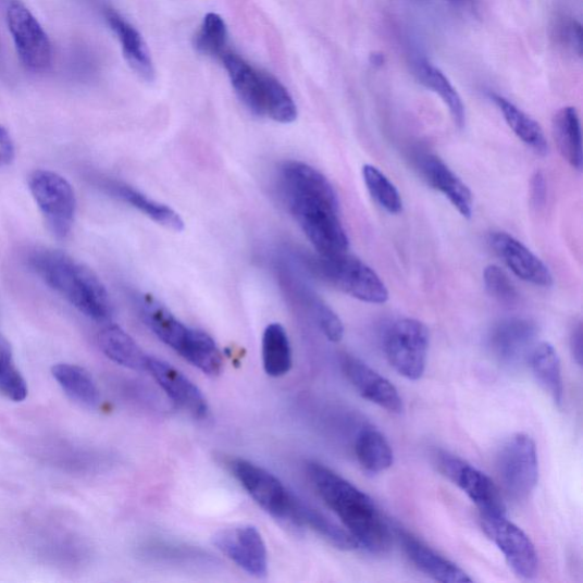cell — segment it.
Listing matches in <instances>:
<instances>
[{
    "label": "cell",
    "mask_w": 583,
    "mask_h": 583,
    "mask_svg": "<svg viewBox=\"0 0 583 583\" xmlns=\"http://www.w3.org/2000/svg\"><path fill=\"white\" fill-rule=\"evenodd\" d=\"M280 184L288 210L319 255L348 252L349 237L330 181L307 163L288 161L281 168Z\"/></svg>",
    "instance_id": "1"
},
{
    "label": "cell",
    "mask_w": 583,
    "mask_h": 583,
    "mask_svg": "<svg viewBox=\"0 0 583 583\" xmlns=\"http://www.w3.org/2000/svg\"><path fill=\"white\" fill-rule=\"evenodd\" d=\"M307 472L314 489L343 521L359 548L372 554H383L390 548V528L369 495L315 461L308 464Z\"/></svg>",
    "instance_id": "2"
},
{
    "label": "cell",
    "mask_w": 583,
    "mask_h": 583,
    "mask_svg": "<svg viewBox=\"0 0 583 583\" xmlns=\"http://www.w3.org/2000/svg\"><path fill=\"white\" fill-rule=\"evenodd\" d=\"M32 271L40 280L95 322H109L113 308L99 276L69 255L52 249H36L28 256Z\"/></svg>",
    "instance_id": "3"
},
{
    "label": "cell",
    "mask_w": 583,
    "mask_h": 583,
    "mask_svg": "<svg viewBox=\"0 0 583 583\" xmlns=\"http://www.w3.org/2000/svg\"><path fill=\"white\" fill-rule=\"evenodd\" d=\"M312 272L344 294L371 305L388 300V290L370 265L346 253L319 256L311 261Z\"/></svg>",
    "instance_id": "4"
},
{
    "label": "cell",
    "mask_w": 583,
    "mask_h": 583,
    "mask_svg": "<svg viewBox=\"0 0 583 583\" xmlns=\"http://www.w3.org/2000/svg\"><path fill=\"white\" fill-rule=\"evenodd\" d=\"M497 468L506 494L516 501L526 500L539 481L536 443L528 434L513 435L503 446Z\"/></svg>",
    "instance_id": "5"
},
{
    "label": "cell",
    "mask_w": 583,
    "mask_h": 583,
    "mask_svg": "<svg viewBox=\"0 0 583 583\" xmlns=\"http://www.w3.org/2000/svg\"><path fill=\"white\" fill-rule=\"evenodd\" d=\"M430 332L418 320L395 322L384 335V352L388 363L401 376L420 380L426 369Z\"/></svg>",
    "instance_id": "6"
},
{
    "label": "cell",
    "mask_w": 583,
    "mask_h": 583,
    "mask_svg": "<svg viewBox=\"0 0 583 583\" xmlns=\"http://www.w3.org/2000/svg\"><path fill=\"white\" fill-rule=\"evenodd\" d=\"M29 188L45 222L60 239L71 233L76 215V196L69 182L50 170H37L29 178Z\"/></svg>",
    "instance_id": "7"
},
{
    "label": "cell",
    "mask_w": 583,
    "mask_h": 583,
    "mask_svg": "<svg viewBox=\"0 0 583 583\" xmlns=\"http://www.w3.org/2000/svg\"><path fill=\"white\" fill-rule=\"evenodd\" d=\"M434 458L437 470L476 505L481 516H506V506L500 492L487 474L447 451H437Z\"/></svg>",
    "instance_id": "8"
},
{
    "label": "cell",
    "mask_w": 583,
    "mask_h": 583,
    "mask_svg": "<svg viewBox=\"0 0 583 583\" xmlns=\"http://www.w3.org/2000/svg\"><path fill=\"white\" fill-rule=\"evenodd\" d=\"M231 471L251 498L273 518L292 523L295 494L271 472L246 459H234Z\"/></svg>",
    "instance_id": "9"
},
{
    "label": "cell",
    "mask_w": 583,
    "mask_h": 583,
    "mask_svg": "<svg viewBox=\"0 0 583 583\" xmlns=\"http://www.w3.org/2000/svg\"><path fill=\"white\" fill-rule=\"evenodd\" d=\"M482 530L503 553L513 572L531 580L539 569L538 553L526 533L505 517L480 516Z\"/></svg>",
    "instance_id": "10"
},
{
    "label": "cell",
    "mask_w": 583,
    "mask_h": 583,
    "mask_svg": "<svg viewBox=\"0 0 583 583\" xmlns=\"http://www.w3.org/2000/svg\"><path fill=\"white\" fill-rule=\"evenodd\" d=\"M8 24L24 66L35 72L50 67L52 44L33 13L20 2H13L8 9Z\"/></svg>",
    "instance_id": "11"
},
{
    "label": "cell",
    "mask_w": 583,
    "mask_h": 583,
    "mask_svg": "<svg viewBox=\"0 0 583 583\" xmlns=\"http://www.w3.org/2000/svg\"><path fill=\"white\" fill-rule=\"evenodd\" d=\"M222 60L239 100L255 115L269 117L277 79L256 70L237 54L226 52Z\"/></svg>",
    "instance_id": "12"
},
{
    "label": "cell",
    "mask_w": 583,
    "mask_h": 583,
    "mask_svg": "<svg viewBox=\"0 0 583 583\" xmlns=\"http://www.w3.org/2000/svg\"><path fill=\"white\" fill-rule=\"evenodd\" d=\"M213 544L250 575L263 578L269 573V551L257 528L241 525L219 531Z\"/></svg>",
    "instance_id": "13"
},
{
    "label": "cell",
    "mask_w": 583,
    "mask_h": 583,
    "mask_svg": "<svg viewBox=\"0 0 583 583\" xmlns=\"http://www.w3.org/2000/svg\"><path fill=\"white\" fill-rule=\"evenodd\" d=\"M145 372H149L169 399L190 417L198 420L208 418L209 405L202 392L172 363L149 356Z\"/></svg>",
    "instance_id": "14"
},
{
    "label": "cell",
    "mask_w": 583,
    "mask_h": 583,
    "mask_svg": "<svg viewBox=\"0 0 583 583\" xmlns=\"http://www.w3.org/2000/svg\"><path fill=\"white\" fill-rule=\"evenodd\" d=\"M343 371L358 394L369 401L394 414L404 410L402 399L396 386L359 358L345 355L342 359Z\"/></svg>",
    "instance_id": "15"
},
{
    "label": "cell",
    "mask_w": 583,
    "mask_h": 583,
    "mask_svg": "<svg viewBox=\"0 0 583 583\" xmlns=\"http://www.w3.org/2000/svg\"><path fill=\"white\" fill-rule=\"evenodd\" d=\"M538 336L536 324L524 319H509L496 325L489 337L495 358L505 367H518L528 361Z\"/></svg>",
    "instance_id": "16"
},
{
    "label": "cell",
    "mask_w": 583,
    "mask_h": 583,
    "mask_svg": "<svg viewBox=\"0 0 583 583\" xmlns=\"http://www.w3.org/2000/svg\"><path fill=\"white\" fill-rule=\"evenodd\" d=\"M489 241L497 256L519 278L542 287L553 285L548 266L520 240L507 233L496 232L491 235Z\"/></svg>",
    "instance_id": "17"
},
{
    "label": "cell",
    "mask_w": 583,
    "mask_h": 583,
    "mask_svg": "<svg viewBox=\"0 0 583 583\" xmlns=\"http://www.w3.org/2000/svg\"><path fill=\"white\" fill-rule=\"evenodd\" d=\"M419 166L430 186L441 191L461 215L472 216L471 190L442 159L433 154H423L419 159Z\"/></svg>",
    "instance_id": "18"
},
{
    "label": "cell",
    "mask_w": 583,
    "mask_h": 583,
    "mask_svg": "<svg viewBox=\"0 0 583 583\" xmlns=\"http://www.w3.org/2000/svg\"><path fill=\"white\" fill-rule=\"evenodd\" d=\"M399 539L410 562L433 580L444 583L473 581L464 570L412 536L411 533L399 531Z\"/></svg>",
    "instance_id": "19"
},
{
    "label": "cell",
    "mask_w": 583,
    "mask_h": 583,
    "mask_svg": "<svg viewBox=\"0 0 583 583\" xmlns=\"http://www.w3.org/2000/svg\"><path fill=\"white\" fill-rule=\"evenodd\" d=\"M99 185L109 196L129 204L146 216L152 219L158 225L174 232H182L184 230L185 224L178 212L166 204L145 196L144 193L136 188L112 179H101Z\"/></svg>",
    "instance_id": "20"
},
{
    "label": "cell",
    "mask_w": 583,
    "mask_h": 583,
    "mask_svg": "<svg viewBox=\"0 0 583 583\" xmlns=\"http://www.w3.org/2000/svg\"><path fill=\"white\" fill-rule=\"evenodd\" d=\"M107 20L121 47H123L124 55L133 70L144 80L153 82L156 77L154 64L149 48L139 32L114 11L107 12Z\"/></svg>",
    "instance_id": "21"
},
{
    "label": "cell",
    "mask_w": 583,
    "mask_h": 583,
    "mask_svg": "<svg viewBox=\"0 0 583 583\" xmlns=\"http://www.w3.org/2000/svg\"><path fill=\"white\" fill-rule=\"evenodd\" d=\"M142 320L168 347L177 353L184 348L190 327L183 324L176 315L152 296L140 301Z\"/></svg>",
    "instance_id": "22"
},
{
    "label": "cell",
    "mask_w": 583,
    "mask_h": 583,
    "mask_svg": "<svg viewBox=\"0 0 583 583\" xmlns=\"http://www.w3.org/2000/svg\"><path fill=\"white\" fill-rule=\"evenodd\" d=\"M530 369L551 397L557 406L565 401V381L562 376L561 361L554 347L548 343H541L533 347L528 358Z\"/></svg>",
    "instance_id": "23"
},
{
    "label": "cell",
    "mask_w": 583,
    "mask_h": 583,
    "mask_svg": "<svg viewBox=\"0 0 583 583\" xmlns=\"http://www.w3.org/2000/svg\"><path fill=\"white\" fill-rule=\"evenodd\" d=\"M97 342L103 353L120 367L138 372L146 371L149 355H146L123 328L108 326L100 332Z\"/></svg>",
    "instance_id": "24"
},
{
    "label": "cell",
    "mask_w": 583,
    "mask_h": 583,
    "mask_svg": "<svg viewBox=\"0 0 583 583\" xmlns=\"http://www.w3.org/2000/svg\"><path fill=\"white\" fill-rule=\"evenodd\" d=\"M292 524L310 528L338 549L349 551L359 548L347 530L335 524L326 516L321 513L319 509L313 508L297 496L294 503Z\"/></svg>",
    "instance_id": "25"
},
{
    "label": "cell",
    "mask_w": 583,
    "mask_h": 583,
    "mask_svg": "<svg viewBox=\"0 0 583 583\" xmlns=\"http://www.w3.org/2000/svg\"><path fill=\"white\" fill-rule=\"evenodd\" d=\"M52 374L65 395L73 401L89 409L101 404V394L92 376L78 364L58 363Z\"/></svg>",
    "instance_id": "26"
},
{
    "label": "cell",
    "mask_w": 583,
    "mask_h": 583,
    "mask_svg": "<svg viewBox=\"0 0 583 583\" xmlns=\"http://www.w3.org/2000/svg\"><path fill=\"white\" fill-rule=\"evenodd\" d=\"M553 136L563 159L581 172L583 165L580 119L575 108L567 107L553 117Z\"/></svg>",
    "instance_id": "27"
},
{
    "label": "cell",
    "mask_w": 583,
    "mask_h": 583,
    "mask_svg": "<svg viewBox=\"0 0 583 583\" xmlns=\"http://www.w3.org/2000/svg\"><path fill=\"white\" fill-rule=\"evenodd\" d=\"M492 100L498 107L510 129L530 148L539 156H547L549 146L543 128L525 112L503 96L492 94Z\"/></svg>",
    "instance_id": "28"
},
{
    "label": "cell",
    "mask_w": 583,
    "mask_h": 583,
    "mask_svg": "<svg viewBox=\"0 0 583 583\" xmlns=\"http://www.w3.org/2000/svg\"><path fill=\"white\" fill-rule=\"evenodd\" d=\"M356 456L364 471L385 472L394 466V450L386 437L374 427H363L356 439Z\"/></svg>",
    "instance_id": "29"
},
{
    "label": "cell",
    "mask_w": 583,
    "mask_h": 583,
    "mask_svg": "<svg viewBox=\"0 0 583 583\" xmlns=\"http://www.w3.org/2000/svg\"><path fill=\"white\" fill-rule=\"evenodd\" d=\"M262 363L265 374L276 379L288 374L294 364L288 335L278 323L266 326L263 332Z\"/></svg>",
    "instance_id": "30"
},
{
    "label": "cell",
    "mask_w": 583,
    "mask_h": 583,
    "mask_svg": "<svg viewBox=\"0 0 583 583\" xmlns=\"http://www.w3.org/2000/svg\"><path fill=\"white\" fill-rule=\"evenodd\" d=\"M179 355L209 376H216L223 370V355L214 339L206 332L190 328L187 342Z\"/></svg>",
    "instance_id": "31"
},
{
    "label": "cell",
    "mask_w": 583,
    "mask_h": 583,
    "mask_svg": "<svg viewBox=\"0 0 583 583\" xmlns=\"http://www.w3.org/2000/svg\"><path fill=\"white\" fill-rule=\"evenodd\" d=\"M417 72L421 84L441 96V99L448 107L455 124L459 128H463L467 120L463 101L443 71L424 61L418 64Z\"/></svg>",
    "instance_id": "32"
},
{
    "label": "cell",
    "mask_w": 583,
    "mask_h": 583,
    "mask_svg": "<svg viewBox=\"0 0 583 583\" xmlns=\"http://www.w3.org/2000/svg\"><path fill=\"white\" fill-rule=\"evenodd\" d=\"M362 177L372 198L388 213L399 214L404 203L400 193L394 183L388 179L380 169L367 164L362 168Z\"/></svg>",
    "instance_id": "33"
},
{
    "label": "cell",
    "mask_w": 583,
    "mask_h": 583,
    "mask_svg": "<svg viewBox=\"0 0 583 583\" xmlns=\"http://www.w3.org/2000/svg\"><path fill=\"white\" fill-rule=\"evenodd\" d=\"M28 385L16 368L7 338L0 334V394L10 400L21 402L28 397Z\"/></svg>",
    "instance_id": "34"
},
{
    "label": "cell",
    "mask_w": 583,
    "mask_h": 583,
    "mask_svg": "<svg viewBox=\"0 0 583 583\" xmlns=\"http://www.w3.org/2000/svg\"><path fill=\"white\" fill-rule=\"evenodd\" d=\"M227 38L228 33L224 18L216 13H208L194 46L203 55L222 58L227 52Z\"/></svg>",
    "instance_id": "35"
},
{
    "label": "cell",
    "mask_w": 583,
    "mask_h": 583,
    "mask_svg": "<svg viewBox=\"0 0 583 583\" xmlns=\"http://www.w3.org/2000/svg\"><path fill=\"white\" fill-rule=\"evenodd\" d=\"M313 320L320 326L323 334L331 343L337 344L342 342L345 335V326L333 309L320 298L309 295L306 292L303 297Z\"/></svg>",
    "instance_id": "36"
},
{
    "label": "cell",
    "mask_w": 583,
    "mask_h": 583,
    "mask_svg": "<svg viewBox=\"0 0 583 583\" xmlns=\"http://www.w3.org/2000/svg\"><path fill=\"white\" fill-rule=\"evenodd\" d=\"M484 285L488 294L505 306H514L520 300L519 292L507 274L498 265L491 264L484 270Z\"/></svg>",
    "instance_id": "37"
},
{
    "label": "cell",
    "mask_w": 583,
    "mask_h": 583,
    "mask_svg": "<svg viewBox=\"0 0 583 583\" xmlns=\"http://www.w3.org/2000/svg\"><path fill=\"white\" fill-rule=\"evenodd\" d=\"M560 38L567 42L570 47L573 48L574 52L579 57L582 54V33L581 24L575 21H567L561 23L560 26Z\"/></svg>",
    "instance_id": "38"
},
{
    "label": "cell",
    "mask_w": 583,
    "mask_h": 583,
    "mask_svg": "<svg viewBox=\"0 0 583 583\" xmlns=\"http://www.w3.org/2000/svg\"><path fill=\"white\" fill-rule=\"evenodd\" d=\"M547 199V183L543 173L537 172L531 179V201L536 207H543Z\"/></svg>",
    "instance_id": "39"
},
{
    "label": "cell",
    "mask_w": 583,
    "mask_h": 583,
    "mask_svg": "<svg viewBox=\"0 0 583 583\" xmlns=\"http://www.w3.org/2000/svg\"><path fill=\"white\" fill-rule=\"evenodd\" d=\"M14 159V144L9 133L0 126V166L9 164Z\"/></svg>",
    "instance_id": "40"
},
{
    "label": "cell",
    "mask_w": 583,
    "mask_h": 583,
    "mask_svg": "<svg viewBox=\"0 0 583 583\" xmlns=\"http://www.w3.org/2000/svg\"><path fill=\"white\" fill-rule=\"evenodd\" d=\"M570 348L572 356L579 367H582V324L578 323L570 336Z\"/></svg>",
    "instance_id": "41"
},
{
    "label": "cell",
    "mask_w": 583,
    "mask_h": 583,
    "mask_svg": "<svg viewBox=\"0 0 583 583\" xmlns=\"http://www.w3.org/2000/svg\"><path fill=\"white\" fill-rule=\"evenodd\" d=\"M370 62L374 66H382L384 64V62H385L384 55L382 53H376L375 52V53L371 54Z\"/></svg>",
    "instance_id": "42"
}]
</instances>
